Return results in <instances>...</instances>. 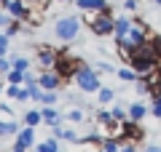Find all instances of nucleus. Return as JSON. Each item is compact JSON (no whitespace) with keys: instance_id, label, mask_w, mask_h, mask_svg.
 Wrapping results in <instances>:
<instances>
[{"instance_id":"1","label":"nucleus","mask_w":161,"mask_h":152,"mask_svg":"<svg viewBox=\"0 0 161 152\" xmlns=\"http://www.w3.org/2000/svg\"><path fill=\"white\" fill-rule=\"evenodd\" d=\"M121 56H124V62H126L137 75H148V72H153V69H158V64H161L158 56H156V51L150 48V43L140 45V48H132V51H126V53H121Z\"/></svg>"},{"instance_id":"2","label":"nucleus","mask_w":161,"mask_h":152,"mask_svg":"<svg viewBox=\"0 0 161 152\" xmlns=\"http://www.w3.org/2000/svg\"><path fill=\"white\" fill-rule=\"evenodd\" d=\"M150 40V32H148V27H145V22H140V19H134V24H132V29H129L124 38L118 40V48H121V53H126V51H132V48H140V45H145Z\"/></svg>"},{"instance_id":"3","label":"nucleus","mask_w":161,"mask_h":152,"mask_svg":"<svg viewBox=\"0 0 161 152\" xmlns=\"http://www.w3.org/2000/svg\"><path fill=\"white\" fill-rule=\"evenodd\" d=\"M86 24L92 29L94 38H110L115 29V16L113 11H102V13H89L86 16Z\"/></svg>"},{"instance_id":"4","label":"nucleus","mask_w":161,"mask_h":152,"mask_svg":"<svg viewBox=\"0 0 161 152\" xmlns=\"http://www.w3.org/2000/svg\"><path fill=\"white\" fill-rule=\"evenodd\" d=\"M75 85H78L83 94H97L99 88H102V83H99V75H97V69L94 67H89L86 62L80 64V69H78V75H75Z\"/></svg>"},{"instance_id":"5","label":"nucleus","mask_w":161,"mask_h":152,"mask_svg":"<svg viewBox=\"0 0 161 152\" xmlns=\"http://www.w3.org/2000/svg\"><path fill=\"white\" fill-rule=\"evenodd\" d=\"M80 64H83L80 59L70 56L67 51H59L57 62H54V72H59V78H62V80H75V75H78Z\"/></svg>"},{"instance_id":"6","label":"nucleus","mask_w":161,"mask_h":152,"mask_svg":"<svg viewBox=\"0 0 161 152\" xmlns=\"http://www.w3.org/2000/svg\"><path fill=\"white\" fill-rule=\"evenodd\" d=\"M78 32H80V19L78 16H62L54 24V35H57L62 43H73V40L78 38Z\"/></svg>"},{"instance_id":"7","label":"nucleus","mask_w":161,"mask_h":152,"mask_svg":"<svg viewBox=\"0 0 161 152\" xmlns=\"http://www.w3.org/2000/svg\"><path fill=\"white\" fill-rule=\"evenodd\" d=\"M57 56H59V51L57 48H51V45H38V64L43 69H54V62H57Z\"/></svg>"},{"instance_id":"8","label":"nucleus","mask_w":161,"mask_h":152,"mask_svg":"<svg viewBox=\"0 0 161 152\" xmlns=\"http://www.w3.org/2000/svg\"><path fill=\"white\" fill-rule=\"evenodd\" d=\"M38 83H40L43 91H59L64 80L59 78V72H54V69H43V75L38 78Z\"/></svg>"},{"instance_id":"9","label":"nucleus","mask_w":161,"mask_h":152,"mask_svg":"<svg viewBox=\"0 0 161 152\" xmlns=\"http://www.w3.org/2000/svg\"><path fill=\"white\" fill-rule=\"evenodd\" d=\"M75 6L86 13H102V11H110V3L108 0H75Z\"/></svg>"},{"instance_id":"10","label":"nucleus","mask_w":161,"mask_h":152,"mask_svg":"<svg viewBox=\"0 0 161 152\" xmlns=\"http://www.w3.org/2000/svg\"><path fill=\"white\" fill-rule=\"evenodd\" d=\"M132 24H134V19H132V16H118V19H115V29H113L115 43H118V40L124 38V35H126L129 29H132Z\"/></svg>"},{"instance_id":"11","label":"nucleus","mask_w":161,"mask_h":152,"mask_svg":"<svg viewBox=\"0 0 161 152\" xmlns=\"http://www.w3.org/2000/svg\"><path fill=\"white\" fill-rule=\"evenodd\" d=\"M148 112H150V109L145 107L142 101H132V104H129V120H134V123H142V118Z\"/></svg>"},{"instance_id":"12","label":"nucleus","mask_w":161,"mask_h":152,"mask_svg":"<svg viewBox=\"0 0 161 152\" xmlns=\"http://www.w3.org/2000/svg\"><path fill=\"white\" fill-rule=\"evenodd\" d=\"M16 141H19V144L24 147V149H30V147L35 144V128H30V125H24V128L19 131V134H16Z\"/></svg>"},{"instance_id":"13","label":"nucleus","mask_w":161,"mask_h":152,"mask_svg":"<svg viewBox=\"0 0 161 152\" xmlns=\"http://www.w3.org/2000/svg\"><path fill=\"white\" fill-rule=\"evenodd\" d=\"M6 94H8V99H14V101H27V99H32L30 91L24 88V85H8Z\"/></svg>"},{"instance_id":"14","label":"nucleus","mask_w":161,"mask_h":152,"mask_svg":"<svg viewBox=\"0 0 161 152\" xmlns=\"http://www.w3.org/2000/svg\"><path fill=\"white\" fill-rule=\"evenodd\" d=\"M40 115H43V123L51 125V128H54V125H62V118H59V112L54 107H43V109H40Z\"/></svg>"},{"instance_id":"15","label":"nucleus","mask_w":161,"mask_h":152,"mask_svg":"<svg viewBox=\"0 0 161 152\" xmlns=\"http://www.w3.org/2000/svg\"><path fill=\"white\" fill-rule=\"evenodd\" d=\"M19 131H22V125L16 120H3L0 123V136H16Z\"/></svg>"},{"instance_id":"16","label":"nucleus","mask_w":161,"mask_h":152,"mask_svg":"<svg viewBox=\"0 0 161 152\" xmlns=\"http://www.w3.org/2000/svg\"><path fill=\"white\" fill-rule=\"evenodd\" d=\"M35 152H59V139L57 136H48L46 141H40V144L35 147Z\"/></svg>"},{"instance_id":"17","label":"nucleus","mask_w":161,"mask_h":152,"mask_svg":"<svg viewBox=\"0 0 161 152\" xmlns=\"http://www.w3.org/2000/svg\"><path fill=\"white\" fill-rule=\"evenodd\" d=\"M43 123V115H40V109H27L24 112V125H30V128H35V125Z\"/></svg>"},{"instance_id":"18","label":"nucleus","mask_w":161,"mask_h":152,"mask_svg":"<svg viewBox=\"0 0 161 152\" xmlns=\"http://www.w3.org/2000/svg\"><path fill=\"white\" fill-rule=\"evenodd\" d=\"M11 67H14V69H22V72H30L32 62H30L27 56H11Z\"/></svg>"},{"instance_id":"19","label":"nucleus","mask_w":161,"mask_h":152,"mask_svg":"<svg viewBox=\"0 0 161 152\" xmlns=\"http://www.w3.org/2000/svg\"><path fill=\"white\" fill-rule=\"evenodd\" d=\"M113 99H115V91L113 88H105V85H102V88L97 91V101H99V104H110Z\"/></svg>"},{"instance_id":"20","label":"nucleus","mask_w":161,"mask_h":152,"mask_svg":"<svg viewBox=\"0 0 161 152\" xmlns=\"http://www.w3.org/2000/svg\"><path fill=\"white\" fill-rule=\"evenodd\" d=\"M102 149L105 152H118L121 149V139H118V136H108V139L102 141Z\"/></svg>"},{"instance_id":"21","label":"nucleus","mask_w":161,"mask_h":152,"mask_svg":"<svg viewBox=\"0 0 161 152\" xmlns=\"http://www.w3.org/2000/svg\"><path fill=\"white\" fill-rule=\"evenodd\" d=\"M6 78H8V85H22L24 83V72L22 69H14V67H11V72H8Z\"/></svg>"},{"instance_id":"22","label":"nucleus","mask_w":161,"mask_h":152,"mask_svg":"<svg viewBox=\"0 0 161 152\" xmlns=\"http://www.w3.org/2000/svg\"><path fill=\"white\" fill-rule=\"evenodd\" d=\"M115 75H118V78H121V80H126V83H134V80H137V78H140V75H137V72H134V69H132V67H124V69H118V72H115Z\"/></svg>"},{"instance_id":"23","label":"nucleus","mask_w":161,"mask_h":152,"mask_svg":"<svg viewBox=\"0 0 161 152\" xmlns=\"http://www.w3.org/2000/svg\"><path fill=\"white\" fill-rule=\"evenodd\" d=\"M110 112H113V118L118 120V123H124V120H129V109H124L121 104H113V109H110Z\"/></svg>"},{"instance_id":"24","label":"nucleus","mask_w":161,"mask_h":152,"mask_svg":"<svg viewBox=\"0 0 161 152\" xmlns=\"http://www.w3.org/2000/svg\"><path fill=\"white\" fill-rule=\"evenodd\" d=\"M40 104L54 107V104H57V91H43V96H40Z\"/></svg>"},{"instance_id":"25","label":"nucleus","mask_w":161,"mask_h":152,"mask_svg":"<svg viewBox=\"0 0 161 152\" xmlns=\"http://www.w3.org/2000/svg\"><path fill=\"white\" fill-rule=\"evenodd\" d=\"M22 29H24V24L19 22V19H14V22H11V24L6 27V35H8V38H14V35H19Z\"/></svg>"},{"instance_id":"26","label":"nucleus","mask_w":161,"mask_h":152,"mask_svg":"<svg viewBox=\"0 0 161 152\" xmlns=\"http://www.w3.org/2000/svg\"><path fill=\"white\" fill-rule=\"evenodd\" d=\"M97 123L108 128V125H113V123H115V118H113V112H97Z\"/></svg>"},{"instance_id":"27","label":"nucleus","mask_w":161,"mask_h":152,"mask_svg":"<svg viewBox=\"0 0 161 152\" xmlns=\"http://www.w3.org/2000/svg\"><path fill=\"white\" fill-rule=\"evenodd\" d=\"M148 43H150V48L156 51V56H158V62H161V35H150ZM158 67H161V64H158Z\"/></svg>"},{"instance_id":"28","label":"nucleus","mask_w":161,"mask_h":152,"mask_svg":"<svg viewBox=\"0 0 161 152\" xmlns=\"http://www.w3.org/2000/svg\"><path fill=\"white\" fill-rule=\"evenodd\" d=\"M153 99V104H150V115L153 118H161V94L158 96H150Z\"/></svg>"},{"instance_id":"29","label":"nucleus","mask_w":161,"mask_h":152,"mask_svg":"<svg viewBox=\"0 0 161 152\" xmlns=\"http://www.w3.org/2000/svg\"><path fill=\"white\" fill-rule=\"evenodd\" d=\"M67 120H70V123H83V112H80V109H70Z\"/></svg>"},{"instance_id":"30","label":"nucleus","mask_w":161,"mask_h":152,"mask_svg":"<svg viewBox=\"0 0 161 152\" xmlns=\"http://www.w3.org/2000/svg\"><path fill=\"white\" fill-rule=\"evenodd\" d=\"M11 22H14V16H11V13H8V11H0V29H6Z\"/></svg>"},{"instance_id":"31","label":"nucleus","mask_w":161,"mask_h":152,"mask_svg":"<svg viewBox=\"0 0 161 152\" xmlns=\"http://www.w3.org/2000/svg\"><path fill=\"white\" fill-rule=\"evenodd\" d=\"M137 6H140L137 0H124V11H129V13H134V11H137Z\"/></svg>"},{"instance_id":"32","label":"nucleus","mask_w":161,"mask_h":152,"mask_svg":"<svg viewBox=\"0 0 161 152\" xmlns=\"http://www.w3.org/2000/svg\"><path fill=\"white\" fill-rule=\"evenodd\" d=\"M0 72H3V75H8V72H11V59H6V56L0 59Z\"/></svg>"},{"instance_id":"33","label":"nucleus","mask_w":161,"mask_h":152,"mask_svg":"<svg viewBox=\"0 0 161 152\" xmlns=\"http://www.w3.org/2000/svg\"><path fill=\"white\" fill-rule=\"evenodd\" d=\"M118 152H137V144H121Z\"/></svg>"},{"instance_id":"34","label":"nucleus","mask_w":161,"mask_h":152,"mask_svg":"<svg viewBox=\"0 0 161 152\" xmlns=\"http://www.w3.org/2000/svg\"><path fill=\"white\" fill-rule=\"evenodd\" d=\"M11 152H27V149H24V147L19 144V141H14V147H11Z\"/></svg>"},{"instance_id":"35","label":"nucleus","mask_w":161,"mask_h":152,"mask_svg":"<svg viewBox=\"0 0 161 152\" xmlns=\"http://www.w3.org/2000/svg\"><path fill=\"white\" fill-rule=\"evenodd\" d=\"M145 152H161V147L158 144H148V147H145Z\"/></svg>"},{"instance_id":"36","label":"nucleus","mask_w":161,"mask_h":152,"mask_svg":"<svg viewBox=\"0 0 161 152\" xmlns=\"http://www.w3.org/2000/svg\"><path fill=\"white\" fill-rule=\"evenodd\" d=\"M8 40H11V38H8L6 32H0V45H8Z\"/></svg>"},{"instance_id":"37","label":"nucleus","mask_w":161,"mask_h":152,"mask_svg":"<svg viewBox=\"0 0 161 152\" xmlns=\"http://www.w3.org/2000/svg\"><path fill=\"white\" fill-rule=\"evenodd\" d=\"M0 112H6L8 118H11V107H8V104H0Z\"/></svg>"},{"instance_id":"38","label":"nucleus","mask_w":161,"mask_h":152,"mask_svg":"<svg viewBox=\"0 0 161 152\" xmlns=\"http://www.w3.org/2000/svg\"><path fill=\"white\" fill-rule=\"evenodd\" d=\"M3 56H8V45H0V59Z\"/></svg>"},{"instance_id":"39","label":"nucleus","mask_w":161,"mask_h":152,"mask_svg":"<svg viewBox=\"0 0 161 152\" xmlns=\"http://www.w3.org/2000/svg\"><path fill=\"white\" fill-rule=\"evenodd\" d=\"M150 3H156V6H161V0H150Z\"/></svg>"},{"instance_id":"40","label":"nucleus","mask_w":161,"mask_h":152,"mask_svg":"<svg viewBox=\"0 0 161 152\" xmlns=\"http://www.w3.org/2000/svg\"><path fill=\"white\" fill-rule=\"evenodd\" d=\"M0 3H3V8H6V6H8V0H0Z\"/></svg>"},{"instance_id":"41","label":"nucleus","mask_w":161,"mask_h":152,"mask_svg":"<svg viewBox=\"0 0 161 152\" xmlns=\"http://www.w3.org/2000/svg\"><path fill=\"white\" fill-rule=\"evenodd\" d=\"M0 94H3V83H0Z\"/></svg>"},{"instance_id":"42","label":"nucleus","mask_w":161,"mask_h":152,"mask_svg":"<svg viewBox=\"0 0 161 152\" xmlns=\"http://www.w3.org/2000/svg\"><path fill=\"white\" fill-rule=\"evenodd\" d=\"M59 3H70V0H59Z\"/></svg>"},{"instance_id":"43","label":"nucleus","mask_w":161,"mask_h":152,"mask_svg":"<svg viewBox=\"0 0 161 152\" xmlns=\"http://www.w3.org/2000/svg\"><path fill=\"white\" fill-rule=\"evenodd\" d=\"M99 152H105V149H99Z\"/></svg>"},{"instance_id":"44","label":"nucleus","mask_w":161,"mask_h":152,"mask_svg":"<svg viewBox=\"0 0 161 152\" xmlns=\"http://www.w3.org/2000/svg\"><path fill=\"white\" fill-rule=\"evenodd\" d=\"M59 152H62V149H59Z\"/></svg>"}]
</instances>
